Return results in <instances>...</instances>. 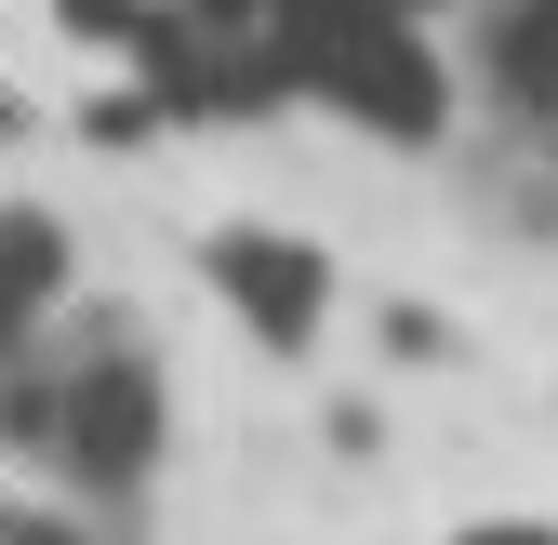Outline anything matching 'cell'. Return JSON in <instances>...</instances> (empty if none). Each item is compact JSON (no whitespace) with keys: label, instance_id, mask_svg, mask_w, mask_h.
Masks as SVG:
<instances>
[{"label":"cell","instance_id":"obj_1","mask_svg":"<svg viewBox=\"0 0 558 545\" xmlns=\"http://www.w3.org/2000/svg\"><path fill=\"white\" fill-rule=\"evenodd\" d=\"M53 452L81 465L94 493H133L160 465V386L133 373V360H94V373H66L53 386Z\"/></svg>","mask_w":558,"mask_h":545},{"label":"cell","instance_id":"obj_2","mask_svg":"<svg viewBox=\"0 0 558 545\" xmlns=\"http://www.w3.org/2000/svg\"><path fill=\"white\" fill-rule=\"evenodd\" d=\"M214 280H227V306L266 332V347H306L319 306H332V266H319L306 240H266V227H227V240H214Z\"/></svg>","mask_w":558,"mask_h":545},{"label":"cell","instance_id":"obj_3","mask_svg":"<svg viewBox=\"0 0 558 545\" xmlns=\"http://www.w3.org/2000/svg\"><path fill=\"white\" fill-rule=\"evenodd\" d=\"M493 81L519 107H558V0H506L493 14Z\"/></svg>","mask_w":558,"mask_h":545},{"label":"cell","instance_id":"obj_4","mask_svg":"<svg viewBox=\"0 0 558 545\" xmlns=\"http://www.w3.org/2000/svg\"><path fill=\"white\" fill-rule=\"evenodd\" d=\"M53 280H66V240H53L40 214H0V332H14Z\"/></svg>","mask_w":558,"mask_h":545},{"label":"cell","instance_id":"obj_5","mask_svg":"<svg viewBox=\"0 0 558 545\" xmlns=\"http://www.w3.org/2000/svg\"><path fill=\"white\" fill-rule=\"evenodd\" d=\"M0 545H66L53 519H27V506H0Z\"/></svg>","mask_w":558,"mask_h":545}]
</instances>
